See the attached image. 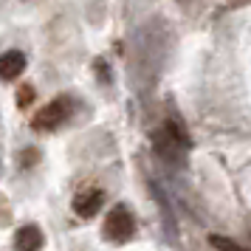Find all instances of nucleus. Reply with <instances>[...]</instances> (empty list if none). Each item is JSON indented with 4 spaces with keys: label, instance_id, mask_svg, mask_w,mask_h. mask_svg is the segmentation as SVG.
Here are the masks:
<instances>
[{
    "label": "nucleus",
    "instance_id": "obj_1",
    "mask_svg": "<svg viewBox=\"0 0 251 251\" xmlns=\"http://www.w3.org/2000/svg\"><path fill=\"white\" fill-rule=\"evenodd\" d=\"M136 234V220L130 215L127 206H113L104 217V237L113 243H125Z\"/></svg>",
    "mask_w": 251,
    "mask_h": 251
},
{
    "label": "nucleus",
    "instance_id": "obj_2",
    "mask_svg": "<svg viewBox=\"0 0 251 251\" xmlns=\"http://www.w3.org/2000/svg\"><path fill=\"white\" fill-rule=\"evenodd\" d=\"M68 116H71V99L68 96H59L54 102H48L46 107L34 116V130H57Z\"/></svg>",
    "mask_w": 251,
    "mask_h": 251
},
{
    "label": "nucleus",
    "instance_id": "obj_3",
    "mask_svg": "<svg viewBox=\"0 0 251 251\" xmlns=\"http://www.w3.org/2000/svg\"><path fill=\"white\" fill-rule=\"evenodd\" d=\"M102 206H104V192L96 189V186H88V189H82V192L74 198V212L79 217H93Z\"/></svg>",
    "mask_w": 251,
    "mask_h": 251
},
{
    "label": "nucleus",
    "instance_id": "obj_4",
    "mask_svg": "<svg viewBox=\"0 0 251 251\" xmlns=\"http://www.w3.org/2000/svg\"><path fill=\"white\" fill-rule=\"evenodd\" d=\"M25 68V54L23 51H6L3 54V62H0V71H3V79L12 82L17 79Z\"/></svg>",
    "mask_w": 251,
    "mask_h": 251
},
{
    "label": "nucleus",
    "instance_id": "obj_5",
    "mask_svg": "<svg viewBox=\"0 0 251 251\" xmlns=\"http://www.w3.org/2000/svg\"><path fill=\"white\" fill-rule=\"evenodd\" d=\"M43 246V231L37 226H23L17 231V237H14V249L20 251H34Z\"/></svg>",
    "mask_w": 251,
    "mask_h": 251
},
{
    "label": "nucleus",
    "instance_id": "obj_6",
    "mask_svg": "<svg viewBox=\"0 0 251 251\" xmlns=\"http://www.w3.org/2000/svg\"><path fill=\"white\" fill-rule=\"evenodd\" d=\"M167 133H170L178 144H183V147H189V133H186V127H183V122H181V116H170L167 119V127H164Z\"/></svg>",
    "mask_w": 251,
    "mask_h": 251
},
{
    "label": "nucleus",
    "instance_id": "obj_7",
    "mask_svg": "<svg viewBox=\"0 0 251 251\" xmlns=\"http://www.w3.org/2000/svg\"><path fill=\"white\" fill-rule=\"evenodd\" d=\"M31 99H34V88H28V85H25L23 91H17V104H20V107H25Z\"/></svg>",
    "mask_w": 251,
    "mask_h": 251
},
{
    "label": "nucleus",
    "instance_id": "obj_8",
    "mask_svg": "<svg viewBox=\"0 0 251 251\" xmlns=\"http://www.w3.org/2000/svg\"><path fill=\"white\" fill-rule=\"evenodd\" d=\"M212 246H217V249H237L231 240H220V237H212Z\"/></svg>",
    "mask_w": 251,
    "mask_h": 251
}]
</instances>
